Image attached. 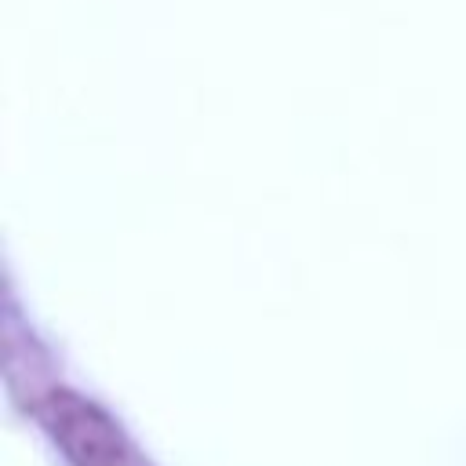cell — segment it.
<instances>
[{"instance_id":"6da1fadb","label":"cell","mask_w":466,"mask_h":466,"mask_svg":"<svg viewBox=\"0 0 466 466\" xmlns=\"http://www.w3.org/2000/svg\"><path fill=\"white\" fill-rule=\"evenodd\" d=\"M44 422L73 466H142L113 419H106L95 404L73 393H55L47 400Z\"/></svg>"}]
</instances>
